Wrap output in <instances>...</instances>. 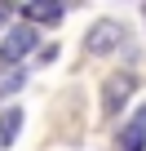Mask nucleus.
I'll return each instance as SVG.
<instances>
[{"label":"nucleus","mask_w":146,"mask_h":151,"mask_svg":"<svg viewBox=\"0 0 146 151\" xmlns=\"http://www.w3.org/2000/svg\"><path fill=\"white\" fill-rule=\"evenodd\" d=\"M36 31L31 27H14V31H5V40H0V58H5V62H18L22 53H31L36 49Z\"/></svg>","instance_id":"f257e3e1"},{"label":"nucleus","mask_w":146,"mask_h":151,"mask_svg":"<svg viewBox=\"0 0 146 151\" xmlns=\"http://www.w3.org/2000/svg\"><path fill=\"white\" fill-rule=\"evenodd\" d=\"M115 142H120V151H146V107L133 116V124H124V133Z\"/></svg>","instance_id":"f03ea898"},{"label":"nucleus","mask_w":146,"mask_h":151,"mask_svg":"<svg viewBox=\"0 0 146 151\" xmlns=\"http://www.w3.org/2000/svg\"><path fill=\"white\" fill-rule=\"evenodd\" d=\"M22 129V107H5L0 111V147H14Z\"/></svg>","instance_id":"7ed1b4c3"},{"label":"nucleus","mask_w":146,"mask_h":151,"mask_svg":"<svg viewBox=\"0 0 146 151\" xmlns=\"http://www.w3.org/2000/svg\"><path fill=\"white\" fill-rule=\"evenodd\" d=\"M133 76H115V80H106V111H120V102L133 93Z\"/></svg>","instance_id":"20e7f679"},{"label":"nucleus","mask_w":146,"mask_h":151,"mask_svg":"<svg viewBox=\"0 0 146 151\" xmlns=\"http://www.w3.org/2000/svg\"><path fill=\"white\" fill-rule=\"evenodd\" d=\"M111 45H120V27H115V22H98L93 36H89V49L102 53V49H111Z\"/></svg>","instance_id":"39448f33"},{"label":"nucleus","mask_w":146,"mask_h":151,"mask_svg":"<svg viewBox=\"0 0 146 151\" xmlns=\"http://www.w3.org/2000/svg\"><path fill=\"white\" fill-rule=\"evenodd\" d=\"M22 18H31V22H58V18H62V9H53V5H27V9H22Z\"/></svg>","instance_id":"423d86ee"},{"label":"nucleus","mask_w":146,"mask_h":151,"mask_svg":"<svg viewBox=\"0 0 146 151\" xmlns=\"http://www.w3.org/2000/svg\"><path fill=\"white\" fill-rule=\"evenodd\" d=\"M18 85H22L18 71H14V76H0V93H9V89H18Z\"/></svg>","instance_id":"0eeeda50"},{"label":"nucleus","mask_w":146,"mask_h":151,"mask_svg":"<svg viewBox=\"0 0 146 151\" xmlns=\"http://www.w3.org/2000/svg\"><path fill=\"white\" fill-rule=\"evenodd\" d=\"M0 27H5V9H0Z\"/></svg>","instance_id":"6e6552de"}]
</instances>
